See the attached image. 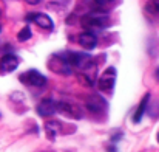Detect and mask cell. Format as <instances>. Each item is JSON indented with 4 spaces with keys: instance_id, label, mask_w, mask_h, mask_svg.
<instances>
[{
    "instance_id": "cell-1",
    "label": "cell",
    "mask_w": 159,
    "mask_h": 152,
    "mask_svg": "<svg viewBox=\"0 0 159 152\" xmlns=\"http://www.w3.org/2000/svg\"><path fill=\"white\" fill-rule=\"evenodd\" d=\"M80 23L84 28L93 30V28H107L110 25V17L105 11L102 9H94L88 14H85L80 19Z\"/></svg>"
},
{
    "instance_id": "cell-2",
    "label": "cell",
    "mask_w": 159,
    "mask_h": 152,
    "mask_svg": "<svg viewBox=\"0 0 159 152\" xmlns=\"http://www.w3.org/2000/svg\"><path fill=\"white\" fill-rule=\"evenodd\" d=\"M20 82L30 87H36V89H45L47 87V78L39 73L37 70H28L23 75H20Z\"/></svg>"
},
{
    "instance_id": "cell-3",
    "label": "cell",
    "mask_w": 159,
    "mask_h": 152,
    "mask_svg": "<svg viewBox=\"0 0 159 152\" xmlns=\"http://www.w3.org/2000/svg\"><path fill=\"white\" fill-rule=\"evenodd\" d=\"M114 84H116V68L114 67H108L105 71H102V75L99 76V81H98L99 90L110 95L113 92V89H114Z\"/></svg>"
},
{
    "instance_id": "cell-4",
    "label": "cell",
    "mask_w": 159,
    "mask_h": 152,
    "mask_svg": "<svg viewBox=\"0 0 159 152\" xmlns=\"http://www.w3.org/2000/svg\"><path fill=\"white\" fill-rule=\"evenodd\" d=\"M50 68L59 73V75H70L71 73V64L66 57V54H54L53 57L50 59Z\"/></svg>"
},
{
    "instance_id": "cell-5",
    "label": "cell",
    "mask_w": 159,
    "mask_h": 152,
    "mask_svg": "<svg viewBox=\"0 0 159 152\" xmlns=\"http://www.w3.org/2000/svg\"><path fill=\"white\" fill-rule=\"evenodd\" d=\"M66 57L73 67H77L82 70L88 68V65L91 64V57L88 54H84V53H66Z\"/></svg>"
},
{
    "instance_id": "cell-6",
    "label": "cell",
    "mask_w": 159,
    "mask_h": 152,
    "mask_svg": "<svg viewBox=\"0 0 159 152\" xmlns=\"http://www.w3.org/2000/svg\"><path fill=\"white\" fill-rule=\"evenodd\" d=\"M26 20L28 22H34L37 27L43 28V30H51L53 28V20L50 16L43 14V12H34V14H30L26 16Z\"/></svg>"
},
{
    "instance_id": "cell-7",
    "label": "cell",
    "mask_w": 159,
    "mask_h": 152,
    "mask_svg": "<svg viewBox=\"0 0 159 152\" xmlns=\"http://www.w3.org/2000/svg\"><path fill=\"white\" fill-rule=\"evenodd\" d=\"M19 57L16 54H5L0 57V71L2 73H11L19 67Z\"/></svg>"
},
{
    "instance_id": "cell-8",
    "label": "cell",
    "mask_w": 159,
    "mask_h": 152,
    "mask_svg": "<svg viewBox=\"0 0 159 152\" xmlns=\"http://www.w3.org/2000/svg\"><path fill=\"white\" fill-rule=\"evenodd\" d=\"M56 112H59V102L53 101V100H43L37 105V113L43 118H48L54 115Z\"/></svg>"
},
{
    "instance_id": "cell-9",
    "label": "cell",
    "mask_w": 159,
    "mask_h": 152,
    "mask_svg": "<svg viewBox=\"0 0 159 152\" xmlns=\"http://www.w3.org/2000/svg\"><path fill=\"white\" fill-rule=\"evenodd\" d=\"M85 104H87V109L94 112V113H101L107 109V101L104 98H101L99 95H90L87 98Z\"/></svg>"
},
{
    "instance_id": "cell-10",
    "label": "cell",
    "mask_w": 159,
    "mask_h": 152,
    "mask_svg": "<svg viewBox=\"0 0 159 152\" xmlns=\"http://www.w3.org/2000/svg\"><path fill=\"white\" fill-rule=\"evenodd\" d=\"M77 41H79V45H80L82 48H85V50H93V48H96V45H98V37H96L91 31H84V33H80L79 37H77Z\"/></svg>"
},
{
    "instance_id": "cell-11",
    "label": "cell",
    "mask_w": 159,
    "mask_h": 152,
    "mask_svg": "<svg viewBox=\"0 0 159 152\" xmlns=\"http://www.w3.org/2000/svg\"><path fill=\"white\" fill-rule=\"evenodd\" d=\"M77 109H76V105H71L68 102H59V112H62V113H65V115H68L71 118H80L82 116V113Z\"/></svg>"
},
{
    "instance_id": "cell-12",
    "label": "cell",
    "mask_w": 159,
    "mask_h": 152,
    "mask_svg": "<svg viewBox=\"0 0 159 152\" xmlns=\"http://www.w3.org/2000/svg\"><path fill=\"white\" fill-rule=\"evenodd\" d=\"M148 100H150V95L147 93L144 98H142V101L141 104L138 105V109H136V112H134V115H133V121L134 123H139L141 121V118H142V115H144V112L147 110V105H148Z\"/></svg>"
},
{
    "instance_id": "cell-13",
    "label": "cell",
    "mask_w": 159,
    "mask_h": 152,
    "mask_svg": "<svg viewBox=\"0 0 159 152\" xmlns=\"http://www.w3.org/2000/svg\"><path fill=\"white\" fill-rule=\"evenodd\" d=\"M45 130H47V134H48L50 138H54L60 132V123L59 121H48L45 124Z\"/></svg>"
},
{
    "instance_id": "cell-14",
    "label": "cell",
    "mask_w": 159,
    "mask_h": 152,
    "mask_svg": "<svg viewBox=\"0 0 159 152\" xmlns=\"http://www.w3.org/2000/svg\"><path fill=\"white\" fill-rule=\"evenodd\" d=\"M145 9L150 14H159V0H148L145 5Z\"/></svg>"
},
{
    "instance_id": "cell-15",
    "label": "cell",
    "mask_w": 159,
    "mask_h": 152,
    "mask_svg": "<svg viewBox=\"0 0 159 152\" xmlns=\"http://www.w3.org/2000/svg\"><path fill=\"white\" fill-rule=\"evenodd\" d=\"M30 37H31V28L26 25V27H23V28L19 31L17 39H19V42H25V41H28Z\"/></svg>"
},
{
    "instance_id": "cell-16",
    "label": "cell",
    "mask_w": 159,
    "mask_h": 152,
    "mask_svg": "<svg viewBox=\"0 0 159 152\" xmlns=\"http://www.w3.org/2000/svg\"><path fill=\"white\" fill-rule=\"evenodd\" d=\"M93 2V5H94V9H102V8H105L108 6L110 3H113V0H91ZM104 11V9H102Z\"/></svg>"
},
{
    "instance_id": "cell-17",
    "label": "cell",
    "mask_w": 159,
    "mask_h": 152,
    "mask_svg": "<svg viewBox=\"0 0 159 152\" xmlns=\"http://www.w3.org/2000/svg\"><path fill=\"white\" fill-rule=\"evenodd\" d=\"M25 2H26L28 5H39L42 0H25Z\"/></svg>"
},
{
    "instance_id": "cell-18",
    "label": "cell",
    "mask_w": 159,
    "mask_h": 152,
    "mask_svg": "<svg viewBox=\"0 0 159 152\" xmlns=\"http://www.w3.org/2000/svg\"><path fill=\"white\" fill-rule=\"evenodd\" d=\"M54 2H57V3H60V6H65L70 0H54Z\"/></svg>"
},
{
    "instance_id": "cell-19",
    "label": "cell",
    "mask_w": 159,
    "mask_h": 152,
    "mask_svg": "<svg viewBox=\"0 0 159 152\" xmlns=\"http://www.w3.org/2000/svg\"><path fill=\"white\" fill-rule=\"evenodd\" d=\"M156 78H158V81H159V68L156 70Z\"/></svg>"
},
{
    "instance_id": "cell-20",
    "label": "cell",
    "mask_w": 159,
    "mask_h": 152,
    "mask_svg": "<svg viewBox=\"0 0 159 152\" xmlns=\"http://www.w3.org/2000/svg\"><path fill=\"white\" fill-rule=\"evenodd\" d=\"M158 143H159V134H158Z\"/></svg>"
},
{
    "instance_id": "cell-21",
    "label": "cell",
    "mask_w": 159,
    "mask_h": 152,
    "mask_svg": "<svg viewBox=\"0 0 159 152\" xmlns=\"http://www.w3.org/2000/svg\"><path fill=\"white\" fill-rule=\"evenodd\" d=\"M0 31H2V25H0Z\"/></svg>"
}]
</instances>
